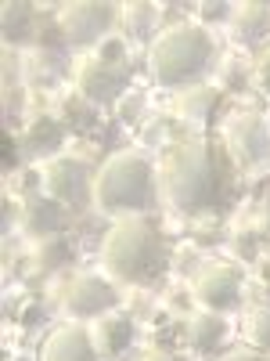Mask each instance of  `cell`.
Masks as SVG:
<instances>
[{"mask_svg": "<svg viewBox=\"0 0 270 361\" xmlns=\"http://www.w3.org/2000/svg\"><path fill=\"white\" fill-rule=\"evenodd\" d=\"M40 180L54 202H76L86 185V170L76 156H54L40 166Z\"/></svg>", "mask_w": 270, "mask_h": 361, "instance_id": "30bf717a", "label": "cell"}, {"mask_svg": "<svg viewBox=\"0 0 270 361\" xmlns=\"http://www.w3.org/2000/svg\"><path fill=\"white\" fill-rule=\"evenodd\" d=\"M25 73L33 76L37 83H54L58 76L65 73V62H62V54H58V51H37L33 62H25Z\"/></svg>", "mask_w": 270, "mask_h": 361, "instance_id": "7402d4cb", "label": "cell"}, {"mask_svg": "<svg viewBox=\"0 0 270 361\" xmlns=\"http://www.w3.org/2000/svg\"><path fill=\"white\" fill-rule=\"evenodd\" d=\"M115 304V293L108 282L94 279V275H76L65 282L62 289V311L72 318H98Z\"/></svg>", "mask_w": 270, "mask_h": 361, "instance_id": "9c48e42d", "label": "cell"}, {"mask_svg": "<svg viewBox=\"0 0 270 361\" xmlns=\"http://www.w3.org/2000/svg\"><path fill=\"white\" fill-rule=\"evenodd\" d=\"M112 4H98V0H76V4H65L58 11V29H62L65 44L72 47H86L94 44L101 33H108L112 25Z\"/></svg>", "mask_w": 270, "mask_h": 361, "instance_id": "52a82bcc", "label": "cell"}, {"mask_svg": "<svg viewBox=\"0 0 270 361\" xmlns=\"http://www.w3.org/2000/svg\"><path fill=\"white\" fill-rule=\"evenodd\" d=\"M65 214H62V202H54L51 195H29L22 202V231L25 235H37L47 238L62 228Z\"/></svg>", "mask_w": 270, "mask_h": 361, "instance_id": "4fadbf2b", "label": "cell"}, {"mask_svg": "<svg viewBox=\"0 0 270 361\" xmlns=\"http://www.w3.org/2000/svg\"><path fill=\"white\" fill-rule=\"evenodd\" d=\"M141 361H176V357H173V354H166V350H148Z\"/></svg>", "mask_w": 270, "mask_h": 361, "instance_id": "f1b7e54d", "label": "cell"}, {"mask_svg": "<svg viewBox=\"0 0 270 361\" xmlns=\"http://www.w3.org/2000/svg\"><path fill=\"white\" fill-rule=\"evenodd\" d=\"M245 340L252 347H259V350H270V304L249 311V318H245Z\"/></svg>", "mask_w": 270, "mask_h": 361, "instance_id": "603a6c76", "label": "cell"}, {"mask_svg": "<svg viewBox=\"0 0 270 361\" xmlns=\"http://www.w3.org/2000/svg\"><path fill=\"white\" fill-rule=\"evenodd\" d=\"M238 289H242V275H238L234 264H202L198 275H195V300L202 304V311H227L234 300H238Z\"/></svg>", "mask_w": 270, "mask_h": 361, "instance_id": "ba28073f", "label": "cell"}, {"mask_svg": "<svg viewBox=\"0 0 270 361\" xmlns=\"http://www.w3.org/2000/svg\"><path fill=\"white\" fill-rule=\"evenodd\" d=\"M159 22V8L155 4H127L123 8V25L134 40H148L152 37V29Z\"/></svg>", "mask_w": 270, "mask_h": 361, "instance_id": "44dd1931", "label": "cell"}, {"mask_svg": "<svg viewBox=\"0 0 270 361\" xmlns=\"http://www.w3.org/2000/svg\"><path fill=\"white\" fill-rule=\"evenodd\" d=\"M37 25V8L25 4V0H8L0 8V29H4V44H25L33 37Z\"/></svg>", "mask_w": 270, "mask_h": 361, "instance_id": "9a60e30c", "label": "cell"}, {"mask_svg": "<svg viewBox=\"0 0 270 361\" xmlns=\"http://www.w3.org/2000/svg\"><path fill=\"white\" fill-rule=\"evenodd\" d=\"M220 361H266L263 354H256V350H245V347H238V350H227Z\"/></svg>", "mask_w": 270, "mask_h": 361, "instance_id": "4316f807", "label": "cell"}, {"mask_svg": "<svg viewBox=\"0 0 270 361\" xmlns=\"http://www.w3.org/2000/svg\"><path fill=\"white\" fill-rule=\"evenodd\" d=\"M101 264L119 282H144L155 279L166 264V246L155 224L141 217L115 221L101 243Z\"/></svg>", "mask_w": 270, "mask_h": 361, "instance_id": "7a4b0ae2", "label": "cell"}, {"mask_svg": "<svg viewBox=\"0 0 270 361\" xmlns=\"http://www.w3.org/2000/svg\"><path fill=\"white\" fill-rule=\"evenodd\" d=\"M72 243L69 238H62V235H47V238H40L37 243V250H33V260H37V267L40 271H58V267H65L69 260H72Z\"/></svg>", "mask_w": 270, "mask_h": 361, "instance_id": "ffe728a7", "label": "cell"}, {"mask_svg": "<svg viewBox=\"0 0 270 361\" xmlns=\"http://www.w3.org/2000/svg\"><path fill=\"white\" fill-rule=\"evenodd\" d=\"M220 180H224L220 156L209 141L173 145L162 159V173H159V185H162L166 199L176 209H184V214H198V209L217 206Z\"/></svg>", "mask_w": 270, "mask_h": 361, "instance_id": "6da1fadb", "label": "cell"}, {"mask_svg": "<svg viewBox=\"0 0 270 361\" xmlns=\"http://www.w3.org/2000/svg\"><path fill=\"white\" fill-rule=\"evenodd\" d=\"M252 224H256V231H259V235H270V195L259 202V209H256V221H252Z\"/></svg>", "mask_w": 270, "mask_h": 361, "instance_id": "484cf974", "label": "cell"}, {"mask_svg": "<svg viewBox=\"0 0 270 361\" xmlns=\"http://www.w3.org/2000/svg\"><path fill=\"white\" fill-rule=\"evenodd\" d=\"M90 340H94V350L101 357H115L134 343V322L127 314L105 311V314H98L94 329H90Z\"/></svg>", "mask_w": 270, "mask_h": 361, "instance_id": "7c38bea8", "label": "cell"}, {"mask_svg": "<svg viewBox=\"0 0 270 361\" xmlns=\"http://www.w3.org/2000/svg\"><path fill=\"white\" fill-rule=\"evenodd\" d=\"M252 76H256V83L270 94V44L256 54V66H252Z\"/></svg>", "mask_w": 270, "mask_h": 361, "instance_id": "d4e9b609", "label": "cell"}, {"mask_svg": "<svg viewBox=\"0 0 270 361\" xmlns=\"http://www.w3.org/2000/svg\"><path fill=\"white\" fill-rule=\"evenodd\" d=\"M152 202V166L137 152H115L94 177V206L105 214H127Z\"/></svg>", "mask_w": 270, "mask_h": 361, "instance_id": "277c9868", "label": "cell"}, {"mask_svg": "<svg viewBox=\"0 0 270 361\" xmlns=\"http://www.w3.org/2000/svg\"><path fill=\"white\" fill-rule=\"evenodd\" d=\"M213 58V40L202 25L176 22L155 37L152 51H148V73L159 87H184L198 80Z\"/></svg>", "mask_w": 270, "mask_h": 361, "instance_id": "3957f363", "label": "cell"}, {"mask_svg": "<svg viewBox=\"0 0 270 361\" xmlns=\"http://www.w3.org/2000/svg\"><path fill=\"white\" fill-rule=\"evenodd\" d=\"M217 102H220L217 87H191V90H184V94L176 98V116L191 119V123H205V119H213Z\"/></svg>", "mask_w": 270, "mask_h": 361, "instance_id": "ac0fdd59", "label": "cell"}, {"mask_svg": "<svg viewBox=\"0 0 270 361\" xmlns=\"http://www.w3.org/2000/svg\"><path fill=\"white\" fill-rule=\"evenodd\" d=\"M198 11H202V18H205V22H220L231 8H227V4H202Z\"/></svg>", "mask_w": 270, "mask_h": 361, "instance_id": "83f0119b", "label": "cell"}, {"mask_svg": "<svg viewBox=\"0 0 270 361\" xmlns=\"http://www.w3.org/2000/svg\"><path fill=\"white\" fill-rule=\"evenodd\" d=\"M58 112H62L58 123H62L65 130H72V134H86L98 123V105H90L79 90H72V94H65L62 102H58Z\"/></svg>", "mask_w": 270, "mask_h": 361, "instance_id": "d6986e66", "label": "cell"}, {"mask_svg": "<svg viewBox=\"0 0 270 361\" xmlns=\"http://www.w3.org/2000/svg\"><path fill=\"white\" fill-rule=\"evenodd\" d=\"M224 318L217 314V311H195L191 318H188V329H184V340H188V347H195V350H213L220 340H224Z\"/></svg>", "mask_w": 270, "mask_h": 361, "instance_id": "e0dca14e", "label": "cell"}, {"mask_svg": "<svg viewBox=\"0 0 270 361\" xmlns=\"http://www.w3.org/2000/svg\"><path fill=\"white\" fill-rule=\"evenodd\" d=\"M224 145L231 159L242 166V170H252L259 163L270 159V130H266V119L259 112H234L227 116L224 123Z\"/></svg>", "mask_w": 270, "mask_h": 361, "instance_id": "8992f818", "label": "cell"}, {"mask_svg": "<svg viewBox=\"0 0 270 361\" xmlns=\"http://www.w3.org/2000/svg\"><path fill=\"white\" fill-rule=\"evenodd\" d=\"M72 80H76V90L90 105H105V102H115L127 90L130 69H127V62H108L98 51H90V54L76 58Z\"/></svg>", "mask_w": 270, "mask_h": 361, "instance_id": "5b68a950", "label": "cell"}, {"mask_svg": "<svg viewBox=\"0 0 270 361\" xmlns=\"http://www.w3.org/2000/svg\"><path fill=\"white\" fill-rule=\"evenodd\" d=\"M231 33L238 44H259L270 33V4L245 0V4L231 8Z\"/></svg>", "mask_w": 270, "mask_h": 361, "instance_id": "5bb4252c", "label": "cell"}, {"mask_svg": "<svg viewBox=\"0 0 270 361\" xmlns=\"http://www.w3.org/2000/svg\"><path fill=\"white\" fill-rule=\"evenodd\" d=\"M62 137H65V127L58 123L54 116H37L33 123L25 127V134H22L29 156H51L54 148L62 145Z\"/></svg>", "mask_w": 270, "mask_h": 361, "instance_id": "2e32d148", "label": "cell"}, {"mask_svg": "<svg viewBox=\"0 0 270 361\" xmlns=\"http://www.w3.org/2000/svg\"><path fill=\"white\" fill-rule=\"evenodd\" d=\"M256 243H259V231H256V224H249V228H238L234 235H231V250L242 257V260H252L256 257Z\"/></svg>", "mask_w": 270, "mask_h": 361, "instance_id": "cb8c5ba5", "label": "cell"}, {"mask_svg": "<svg viewBox=\"0 0 270 361\" xmlns=\"http://www.w3.org/2000/svg\"><path fill=\"white\" fill-rule=\"evenodd\" d=\"M94 340H90L86 329L76 325H62L54 329L44 343V361H94Z\"/></svg>", "mask_w": 270, "mask_h": 361, "instance_id": "8fae6325", "label": "cell"}]
</instances>
